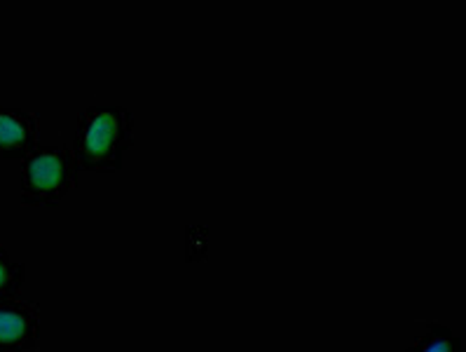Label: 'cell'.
Listing matches in <instances>:
<instances>
[{
	"mask_svg": "<svg viewBox=\"0 0 466 352\" xmlns=\"http://www.w3.org/2000/svg\"><path fill=\"white\" fill-rule=\"evenodd\" d=\"M40 336L38 303L19 296L0 301V352H34Z\"/></svg>",
	"mask_w": 466,
	"mask_h": 352,
	"instance_id": "obj_3",
	"label": "cell"
},
{
	"mask_svg": "<svg viewBox=\"0 0 466 352\" xmlns=\"http://www.w3.org/2000/svg\"><path fill=\"white\" fill-rule=\"evenodd\" d=\"M40 116L22 109H0V160H24L38 149Z\"/></svg>",
	"mask_w": 466,
	"mask_h": 352,
	"instance_id": "obj_4",
	"label": "cell"
},
{
	"mask_svg": "<svg viewBox=\"0 0 466 352\" xmlns=\"http://www.w3.org/2000/svg\"><path fill=\"white\" fill-rule=\"evenodd\" d=\"M28 268L0 244V301L17 298L26 285Z\"/></svg>",
	"mask_w": 466,
	"mask_h": 352,
	"instance_id": "obj_6",
	"label": "cell"
},
{
	"mask_svg": "<svg viewBox=\"0 0 466 352\" xmlns=\"http://www.w3.org/2000/svg\"><path fill=\"white\" fill-rule=\"evenodd\" d=\"M77 162L71 146L50 143L38 146L22 160L19 170V200L24 207L45 204L56 207L77 186Z\"/></svg>",
	"mask_w": 466,
	"mask_h": 352,
	"instance_id": "obj_2",
	"label": "cell"
},
{
	"mask_svg": "<svg viewBox=\"0 0 466 352\" xmlns=\"http://www.w3.org/2000/svg\"><path fill=\"white\" fill-rule=\"evenodd\" d=\"M406 352H464V343L450 326L427 322L422 334L406 347Z\"/></svg>",
	"mask_w": 466,
	"mask_h": 352,
	"instance_id": "obj_5",
	"label": "cell"
},
{
	"mask_svg": "<svg viewBox=\"0 0 466 352\" xmlns=\"http://www.w3.org/2000/svg\"><path fill=\"white\" fill-rule=\"evenodd\" d=\"M132 146L134 116L125 106H87L77 118L71 150L80 171L117 174Z\"/></svg>",
	"mask_w": 466,
	"mask_h": 352,
	"instance_id": "obj_1",
	"label": "cell"
}]
</instances>
